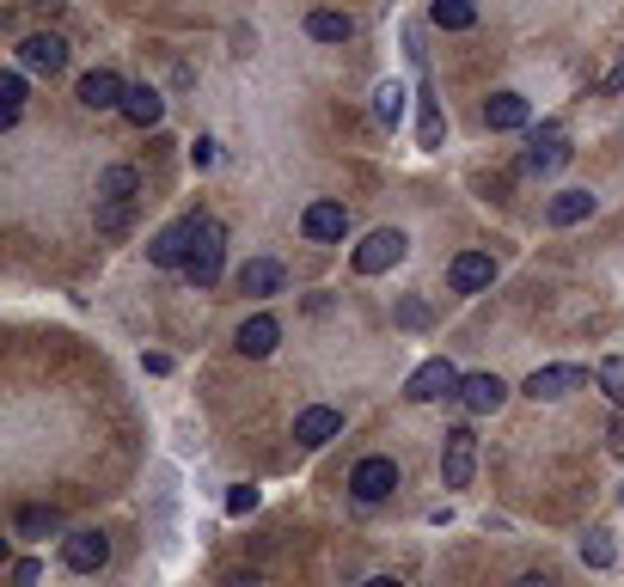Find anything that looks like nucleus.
Masks as SVG:
<instances>
[{"instance_id": "obj_1", "label": "nucleus", "mask_w": 624, "mask_h": 587, "mask_svg": "<svg viewBox=\"0 0 624 587\" xmlns=\"http://www.w3.org/2000/svg\"><path fill=\"white\" fill-rule=\"evenodd\" d=\"M202 227H209L202 214H184V221H172L160 239H154V245H147V258L160 263V270H178V263L190 270V258H197V239H202Z\"/></svg>"}, {"instance_id": "obj_2", "label": "nucleus", "mask_w": 624, "mask_h": 587, "mask_svg": "<svg viewBox=\"0 0 624 587\" xmlns=\"http://www.w3.org/2000/svg\"><path fill=\"white\" fill-rule=\"evenodd\" d=\"M563 159H570V135H563V123H539L532 141H527V154H520V171L544 178V171H558Z\"/></svg>"}, {"instance_id": "obj_3", "label": "nucleus", "mask_w": 624, "mask_h": 587, "mask_svg": "<svg viewBox=\"0 0 624 587\" xmlns=\"http://www.w3.org/2000/svg\"><path fill=\"white\" fill-rule=\"evenodd\" d=\"M404 398H411V405H441V398H459V374H453V361H423L411 374V386H404Z\"/></svg>"}, {"instance_id": "obj_4", "label": "nucleus", "mask_w": 624, "mask_h": 587, "mask_svg": "<svg viewBox=\"0 0 624 587\" xmlns=\"http://www.w3.org/2000/svg\"><path fill=\"white\" fill-rule=\"evenodd\" d=\"M62 563H67L74 575H98V569L110 563V538L98 533V526H81V533L62 538Z\"/></svg>"}, {"instance_id": "obj_5", "label": "nucleus", "mask_w": 624, "mask_h": 587, "mask_svg": "<svg viewBox=\"0 0 624 587\" xmlns=\"http://www.w3.org/2000/svg\"><path fill=\"white\" fill-rule=\"evenodd\" d=\"M472 471H478V434H472V429H453L447 434V453H441V483H447V490H465V483H472Z\"/></svg>"}, {"instance_id": "obj_6", "label": "nucleus", "mask_w": 624, "mask_h": 587, "mask_svg": "<svg viewBox=\"0 0 624 587\" xmlns=\"http://www.w3.org/2000/svg\"><path fill=\"white\" fill-rule=\"evenodd\" d=\"M399 258H404V233L399 227H380V233H368L356 245V275H380V270H392Z\"/></svg>"}, {"instance_id": "obj_7", "label": "nucleus", "mask_w": 624, "mask_h": 587, "mask_svg": "<svg viewBox=\"0 0 624 587\" xmlns=\"http://www.w3.org/2000/svg\"><path fill=\"white\" fill-rule=\"evenodd\" d=\"M490 282H496V258L490 251H459V258L447 263V287L453 294H484Z\"/></svg>"}, {"instance_id": "obj_8", "label": "nucleus", "mask_w": 624, "mask_h": 587, "mask_svg": "<svg viewBox=\"0 0 624 587\" xmlns=\"http://www.w3.org/2000/svg\"><path fill=\"white\" fill-rule=\"evenodd\" d=\"M349 490H356V502H385L399 490V465H392V459H361V465L349 471Z\"/></svg>"}, {"instance_id": "obj_9", "label": "nucleus", "mask_w": 624, "mask_h": 587, "mask_svg": "<svg viewBox=\"0 0 624 587\" xmlns=\"http://www.w3.org/2000/svg\"><path fill=\"white\" fill-rule=\"evenodd\" d=\"M575 386H588V367H575V361L539 367V374L527 379V398H532V405H551V398H563V391H575Z\"/></svg>"}, {"instance_id": "obj_10", "label": "nucleus", "mask_w": 624, "mask_h": 587, "mask_svg": "<svg viewBox=\"0 0 624 587\" xmlns=\"http://www.w3.org/2000/svg\"><path fill=\"white\" fill-rule=\"evenodd\" d=\"M337 434H343V410H331V405H313V410L294 417V441L300 447H325V441H337Z\"/></svg>"}, {"instance_id": "obj_11", "label": "nucleus", "mask_w": 624, "mask_h": 587, "mask_svg": "<svg viewBox=\"0 0 624 587\" xmlns=\"http://www.w3.org/2000/svg\"><path fill=\"white\" fill-rule=\"evenodd\" d=\"M19 62L38 67V74H62L67 67V43L55 38V31H31V38L19 43Z\"/></svg>"}, {"instance_id": "obj_12", "label": "nucleus", "mask_w": 624, "mask_h": 587, "mask_svg": "<svg viewBox=\"0 0 624 587\" xmlns=\"http://www.w3.org/2000/svg\"><path fill=\"white\" fill-rule=\"evenodd\" d=\"M221 245H226V233L209 221V227H202V239H197V258H190V282H197V287L221 282Z\"/></svg>"}, {"instance_id": "obj_13", "label": "nucleus", "mask_w": 624, "mask_h": 587, "mask_svg": "<svg viewBox=\"0 0 624 587\" xmlns=\"http://www.w3.org/2000/svg\"><path fill=\"white\" fill-rule=\"evenodd\" d=\"M300 233L319 239V245H325V239H343L349 233V209H343V202H313V209L300 214Z\"/></svg>"}, {"instance_id": "obj_14", "label": "nucleus", "mask_w": 624, "mask_h": 587, "mask_svg": "<svg viewBox=\"0 0 624 587\" xmlns=\"http://www.w3.org/2000/svg\"><path fill=\"white\" fill-rule=\"evenodd\" d=\"M123 92H129V86H123L110 67H93V74L81 80V105L86 111H123Z\"/></svg>"}, {"instance_id": "obj_15", "label": "nucleus", "mask_w": 624, "mask_h": 587, "mask_svg": "<svg viewBox=\"0 0 624 587\" xmlns=\"http://www.w3.org/2000/svg\"><path fill=\"white\" fill-rule=\"evenodd\" d=\"M503 398H508V386H503V379H496V374H465V379H459V405L472 410V417H484V410H496V405H503Z\"/></svg>"}, {"instance_id": "obj_16", "label": "nucleus", "mask_w": 624, "mask_h": 587, "mask_svg": "<svg viewBox=\"0 0 624 587\" xmlns=\"http://www.w3.org/2000/svg\"><path fill=\"white\" fill-rule=\"evenodd\" d=\"M240 294H252V301H269V294H282V263H276V258H245Z\"/></svg>"}, {"instance_id": "obj_17", "label": "nucleus", "mask_w": 624, "mask_h": 587, "mask_svg": "<svg viewBox=\"0 0 624 587\" xmlns=\"http://www.w3.org/2000/svg\"><path fill=\"white\" fill-rule=\"evenodd\" d=\"M135 190H141L135 166H110L105 178H98V209H135Z\"/></svg>"}, {"instance_id": "obj_18", "label": "nucleus", "mask_w": 624, "mask_h": 587, "mask_svg": "<svg viewBox=\"0 0 624 587\" xmlns=\"http://www.w3.org/2000/svg\"><path fill=\"white\" fill-rule=\"evenodd\" d=\"M484 123H490V129H527L532 105L520 98V92H496L490 105H484Z\"/></svg>"}, {"instance_id": "obj_19", "label": "nucleus", "mask_w": 624, "mask_h": 587, "mask_svg": "<svg viewBox=\"0 0 624 587\" xmlns=\"http://www.w3.org/2000/svg\"><path fill=\"white\" fill-rule=\"evenodd\" d=\"M276 343H282V325L269 313H257V318H245L240 325V355H252V361H264Z\"/></svg>"}, {"instance_id": "obj_20", "label": "nucleus", "mask_w": 624, "mask_h": 587, "mask_svg": "<svg viewBox=\"0 0 624 587\" xmlns=\"http://www.w3.org/2000/svg\"><path fill=\"white\" fill-rule=\"evenodd\" d=\"M123 117H129L135 129H154V123L166 117V98L154 86H129V92H123Z\"/></svg>"}, {"instance_id": "obj_21", "label": "nucleus", "mask_w": 624, "mask_h": 587, "mask_svg": "<svg viewBox=\"0 0 624 587\" xmlns=\"http://www.w3.org/2000/svg\"><path fill=\"white\" fill-rule=\"evenodd\" d=\"M544 214H551V227H575V221H588V214H594V196H588V190H558Z\"/></svg>"}, {"instance_id": "obj_22", "label": "nucleus", "mask_w": 624, "mask_h": 587, "mask_svg": "<svg viewBox=\"0 0 624 587\" xmlns=\"http://www.w3.org/2000/svg\"><path fill=\"white\" fill-rule=\"evenodd\" d=\"M306 38L349 43V38H356V19H349V13H306Z\"/></svg>"}, {"instance_id": "obj_23", "label": "nucleus", "mask_w": 624, "mask_h": 587, "mask_svg": "<svg viewBox=\"0 0 624 587\" xmlns=\"http://www.w3.org/2000/svg\"><path fill=\"white\" fill-rule=\"evenodd\" d=\"M429 19H435L441 31H472L478 25V7H472V0H435V13Z\"/></svg>"}, {"instance_id": "obj_24", "label": "nucleus", "mask_w": 624, "mask_h": 587, "mask_svg": "<svg viewBox=\"0 0 624 587\" xmlns=\"http://www.w3.org/2000/svg\"><path fill=\"white\" fill-rule=\"evenodd\" d=\"M416 98H423V147H441V141H447V117H441L429 80H423V92H416Z\"/></svg>"}, {"instance_id": "obj_25", "label": "nucleus", "mask_w": 624, "mask_h": 587, "mask_svg": "<svg viewBox=\"0 0 624 587\" xmlns=\"http://www.w3.org/2000/svg\"><path fill=\"white\" fill-rule=\"evenodd\" d=\"M13 533H19V538H43V533H62V514H55V509H25V514H19V521H13Z\"/></svg>"}, {"instance_id": "obj_26", "label": "nucleus", "mask_w": 624, "mask_h": 587, "mask_svg": "<svg viewBox=\"0 0 624 587\" xmlns=\"http://www.w3.org/2000/svg\"><path fill=\"white\" fill-rule=\"evenodd\" d=\"M582 563H588V569H606V563H612V533H606V526H588V533H582Z\"/></svg>"}, {"instance_id": "obj_27", "label": "nucleus", "mask_w": 624, "mask_h": 587, "mask_svg": "<svg viewBox=\"0 0 624 587\" xmlns=\"http://www.w3.org/2000/svg\"><path fill=\"white\" fill-rule=\"evenodd\" d=\"M373 111H380V123H399L404 117V86H399V80H385V86L373 92Z\"/></svg>"}, {"instance_id": "obj_28", "label": "nucleus", "mask_w": 624, "mask_h": 587, "mask_svg": "<svg viewBox=\"0 0 624 587\" xmlns=\"http://www.w3.org/2000/svg\"><path fill=\"white\" fill-rule=\"evenodd\" d=\"M19 105H25V80L7 74V80H0V123H13V117H19Z\"/></svg>"}, {"instance_id": "obj_29", "label": "nucleus", "mask_w": 624, "mask_h": 587, "mask_svg": "<svg viewBox=\"0 0 624 587\" xmlns=\"http://www.w3.org/2000/svg\"><path fill=\"white\" fill-rule=\"evenodd\" d=\"M600 386H606L612 405H624V355H612V361L600 367Z\"/></svg>"}, {"instance_id": "obj_30", "label": "nucleus", "mask_w": 624, "mask_h": 587, "mask_svg": "<svg viewBox=\"0 0 624 587\" xmlns=\"http://www.w3.org/2000/svg\"><path fill=\"white\" fill-rule=\"evenodd\" d=\"M257 509V490L252 483H233V490H226V514H252Z\"/></svg>"}, {"instance_id": "obj_31", "label": "nucleus", "mask_w": 624, "mask_h": 587, "mask_svg": "<svg viewBox=\"0 0 624 587\" xmlns=\"http://www.w3.org/2000/svg\"><path fill=\"white\" fill-rule=\"evenodd\" d=\"M38 575H43V569H38V563H31V557H19V563H13V587H31V581H38Z\"/></svg>"}, {"instance_id": "obj_32", "label": "nucleus", "mask_w": 624, "mask_h": 587, "mask_svg": "<svg viewBox=\"0 0 624 587\" xmlns=\"http://www.w3.org/2000/svg\"><path fill=\"white\" fill-rule=\"evenodd\" d=\"M515 587H558V575H551V569H527Z\"/></svg>"}, {"instance_id": "obj_33", "label": "nucleus", "mask_w": 624, "mask_h": 587, "mask_svg": "<svg viewBox=\"0 0 624 587\" xmlns=\"http://www.w3.org/2000/svg\"><path fill=\"white\" fill-rule=\"evenodd\" d=\"M399 318H404V325H429V306H423V301H404Z\"/></svg>"}, {"instance_id": "obj_34", "label": "nucleus", "mask_w": 624, "mask_h": 587, "mask_svg": "<svg viewBox=\"0 0 624 587\" xmlns=\"http://www.w3.org/2000/svg\"><path fill=\"white\" fill-rule=\"evenodd\" d=\"M221 587H257V575H252V569H226Z\"/></svg>"}, {"instance_id": "obj_35", "label": "nucleus", "mask_w": 624, "mask_h": 587, "mask_svg": "<svg viewBox=\"0 0 624 587\" xmlns=\"http://www.w3.org/2000/svg\"><path fill=\"white\" fill-rule=\"evenodd\" d=\"M190 159H197V166H214V141H209V135H202L197 147H190Z\"/></svg>"}, {"instance_id": "obj_36", "label": "nucleus", "mask_w": 624, "mask_h": 587, "mask_svg": "<svg viewBox=\"0 0 624 587\" xmlns=\"http://www.w3.org/2000/svg\"><path fill=\"white\" fill-rule=\"evenodd\" d=\"M606 447H612V453L624 459V422H612V429H606Z\"/></svg>"}, {"instance_id": "obj_37", "label": "nucleus", "mask_w": 624, "mask_h": 587, "mask_svg": "<svg viewBox=\"0 0 624 587\" xmlns=\"http://www.w3.org/2000/svg\"><path fill=\"white\" fill-rule=\"evenodd\" d=\"M361 587H404V581H392V575H373V581H361Z\"/></svg>"}, {"instance_id": "obj_38", "label": "nucleus", "mask_w": 624, "mask_h": 587, "mask_svg": "<svg viewBox=\"0 0 624 587\" xmlns=\"http://www.w3.org/2000/svg\"><path fill=\"white\" fill-rule=\"evenodd\" d=\"M606 86H612V92H618V86H624V62H618V67H612V80H606Z\"/></svg>"}]
</instances>
